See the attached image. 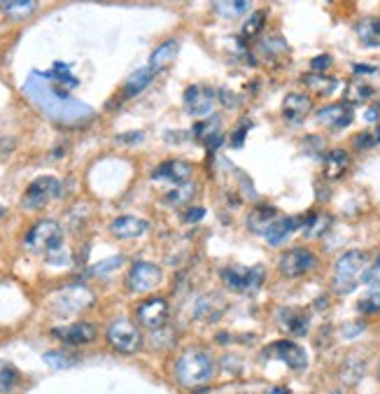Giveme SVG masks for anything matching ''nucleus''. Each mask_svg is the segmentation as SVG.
Wrapping results in <instances>:
<instances>
[{
    "label": "nucleus",
    "instance_id": "58836bf2",
    "mask_svg": "<svg viewBox=\"0 0 380 394\" xmlns=\"http://www.w3.org/2000/svg\"><path fill=\"white\" fill-rule=\"evenodd\" d=\"M355 92H350V101H366V98H371L373 96V89L369 85H357V87H352Z\"/></svg>",
    "mask_w": 380,
    "mask_h": 394
},
{
    "label": "nucleus",
    "instance_id": "a878e982",
    "mask_svg": "<svg viewBox=\"0 0 380 394\" xmlns=\"http://www.w3.org/2000/svg\"><path fill=\"white\" fill-rule=\"evenodd\" d=\"M152 78H154V73H152L149 66L140 68V71H136L131 78L126 80V85H124V96H138L142 92V89H147V85L152 82Z\"/></svg>",
    "mask_w": 380,
    "mask_h": 394
},
{
    "label": "nucleus",
    "instance_id": "0eeeda50",
    "mask_svg": "<svg viewBox=\"0 0 380 394\" xmlns=\"http://www.w3.org/2000/svg\"><path fill=\"white\" fill-rule=\"evenodd\" d=\"M161 280H163V273L156 264H149V261H138V264L131 266L126 285H129L131 292L145 294V292L156 289L159 285H161Z\"/></svg>",
    "mask_w": 380,
    "mask_h": 394
},
{
    "label": "nucleus",
    "instance_id": "2eb2a0df",
    "mask_svg": "<svg viewBox=\"0 0 380 394\" xmlns=\"http://www.w3.org/2000/svg\"><path fill=\"white\" fill-rule=\"evenodd\" d=\"M152 180H166L175 187L191 182V166L187 161H166L152 173Z\"/></svg>",
    "mask_w": 380,
    "mask_h": 394
},
{
    "label": "nucleus",
    "instance_id": "c85d7f7f",
    "mask_svg": "<svg viewBox=\"0 0 380 394\" xmlns=\"http://www.w3.org/2000/svg\"><path fill=\"white\" fill-rule=\"evenodd\" d=\"M19 383V371L15 364L0 359V394H8L17 387Z\"/></svg>",
    "mask_w": 380,
    "mask_h": 394
},
{
    "label": "nucleus",
    "instance_id": "8fccbe9b",
    "mask_svg": "<svg viewBox=\"0 0 380 394\" xmlns=\"http://www.w3.org/2000/svg\"><path fill=\"white\" fill-rule=\"evenodd\" d=\"M378 373H380V362H378Z\"/></svg>",
    "mask_w": 380,
    "mask_h": 394
},
{
    "label": "nucleus",
    "instance_id": "c756f323",
    "mask_svg": "<svg viewBox=\"0 0 380 394\" xmlns=\"http://www.w3.org/2000/svg\"><path fill=\"white\" fill-rule=\"evenodd\" d=\"M247 10H250V3H245V0H238V3L236 0H219V3H215V12L226 19L240 17Z\"/></svg>",
    "mask_w": 380,
    "mask_h": 394
},
{
    "label": "nucleus",
    "instance_id": "79ce46f5",
    "mask_svg": "<svg viewBox=\"0 0 380 394\" xmlns=\"http://www.w3.org/2000/svg\"><path fill=\"white\" fill-rule=\"evenodd\" d=\"M329 66H331V57H327V54H322V57H317V59L310 61V68H313L315 75H322Z\"/></svg>",
    "mask_w": 380,
    "mask_h": 394
},
{
    "label": "nucleus",
    "instance_id": "72a5a7b5",
    "mask_svg": "<svg viewBox=\"0 0 380 394\" xmlns=\"http://www.w3.org/2000/svg\"><path fill=\"white\" fill-rule=\"evenodd\" d=\"M122 264H124V257H122V254H115V257H110L105 261H101V264L92 266L87 271V275H92V278H98V275H108V273H112L115 268H119Z\"/></svg>",
    "mask_w": 380,
    "mask_h": 394
},
{
    "label": "nucleus",
    "instance_id": "f3484780",
    "mask_svg": "<svg viewBox=\"0 0 380 394\" xmlns=\"http://www.w3.org/2000/svg\"><path fill=\"white\" fill-rule=\"evenodd\" d=\"M310 108H313L310 96L289 94L285 98V103H282V117H285L289 124H301L303 119H306V115L310 112Z\"/></svg>",
    "mask_w": 380,
    "mask_h": 394
},
{
    "label": "nucleus",
    "instance_id": "39448f33",
    "mask_svg": "<svg viewBox=\"0 0 380 394\" xmlns=\"http://www.w3.org/2000/svg\"><path fill=\"white\" fill-rule=\"evenodd\" d=\"M110 345L117 352H124V355H136L138 350L142 348V334L140 329L136 327L133 322L122 317V320H115L105 331Z\"/></svg>",
    "mask_w": 380,
    "mask_h": 394
},
{
    "label": "nucleus",
    "instance_id": "393cba45",
    "mask_svg": "<svg viewBox=\"0 0 380 394\" xmlns=\"http://www.w3.org/2000/svg\"><path fill=\"white\" fill-rule=\"evenodd\" d=\"M282 320H285L287 329L292 331L294 336H306L308 327H310V315L303 313V310H282Z\"/></svg>",
    "mask_w": 380,
    "mask_h": 394
},
{
    "label": "nucleus",
    "instance_id": "e433bc0d",
    "mask_svg": "<svg viewBox=\"0 0 380 394\" xmlns=\"http://www.w3.org/2000/svg\"><path fill=\"white\" fill-rule=\"evenodd\" d=\"M266 22V12L261 10V12H254V15L247 19V24L243 26V33H245V38H254L257 33L261 31V26H264Z\"/></svg>",
    "mask_w": 380,
    "mask_h": 394
},
{
    "label": "nucleus",
    "instance_id": "6ab92c4d",
    "mask_svg": "<svg viewBox=\"0 0 380 394\" xmlns=\"http://www.w3.org/2000/svg\"><path fill=\"white\" fill-rule=\"evenodd\" d=\"M226 310V301L217 294H205L203 299L196 301L194 308V317L196 320H205V322H215L222 317V313Z\"/></svg>",
    "mask_w": 380,
    "mask_h": 394
},
{
    "label": "nucleus",
    "instance_id": "b1692460",
    "mask_svg": "<svg viewBox=\"0 0 380 394\" xmlns=\"http://www.w3.org/2000/svg\"><path fill=\"white\" fill-rule=\"evenodd\" d=\"M36 8L38 3H33V0H5V3H0V10L5 12V17L15 19V22L29 19L36 12Z\"/></svg>",
    "mask_w": 380,
    "mask_h": 394
},
{
    "label": "nucleus",
    "instance_id": "5701e85b",
    "mask_svg": "<svg viewBox=\"0 0 380 394\" xmlns=\"http://www.w3.org/2000/svg\"><path fill=\"white\" fill-rule=\"evenodd\" d=\"M219 124H222V119H219L217 115H212L205 122H198L196 124V126H194V136L201 143L208 145V147H215V143L219 145Z\"/></svg>",
    "mask_w": 380,
    "mask_h": 394
},
{
    "label": "nucleus",
    "instance_id": "37998d69",
    "mask_svg": "<svg viewBox=\"0 0 380 394\" xmlns=\"http://www.w3.org/2000/svg\"><path fill=\"white\" fill-rule=\"evenodd\" d=\"M362 331H364V324H362V322H357V324H345L343 336H345V338H352V336H359Z\"/></svg>",
    "mask_w": 380,
    "mask_h": 394
},
{
    "label": "nucleus",
    "instance_id": "412c9836",
    "mask_svg": "<svg viewBox=\"0 0 380 394\" xmlns=\"http://www.w3.org/2000/svg\"><path fill=\"white\" fill-rule=\"evenodd\" d=\"M177 54H180V43L177 40H168V43H163V45H159L154 52H152V57H149V68H152V73H161L166 71L173 61L177 59Z\"/></svg>",
    "mask_w": 380,
    "mask_h": 394
},
{
    "label": "nucleus",
    "instance_id": "ea45409f",
    "mask_svg": "<svg viewBox=\"0 0 380 394\" xmlns=\"http://www.w3.org/2000/svg\"><path fill=\"white\" fill-rule=\"evenodd\" d=\"M247 131H250V122H243L238 126V131H233V138H231V143H233V147H243V143H245V136H247Z\"/></svg>",
    "mask_w": 380,
    "mask_h": 394
},
{
    "label": "nucleus",
    "instance_id": "c03bdc74",
    "mask_svg": "<svg viewBox=\"0 0 380 394\" xmlns=\"http://www.w3.org/2000/svg\"><path fill=\"white\" fill-rule=\"evenodd\" d=\"M117 140H119V143H140L142 133H126V136H119Z\"/></svg>",
    "mask_w": 380,
    "mask_h": 394
},
{
    "label": "nucleus",
    "instance_id": "a211bd4d",
    "mask_svg": "<svg viewBox=\"0 0 380 394\" xmlns=\"http://www.w3.org/2000/svg\"><path fill=\"white\" fill-rule=\"evenodd\" d=\"M303 224H306V219H301V217H278L275 219V224L268 229V233L264 236L266 243L273 245V247L282 245L289 238V233H294Z\"/></svg>",
    "mask_w": 380,
    "mask_h": 394
},
{
    "label": "nucleus",
    "instance_id": "6e6552de",
    "mask_svg": "<svg viewBox=\"0 0 380 394\" xmlns=\"http://www.w3.org/2000/svg\"><path fill=\"white\" fill-rule=\"evenodd\" d=\"M317 264L315 252H310L308 247H292L280 257V273L285 278H301L306 275L310 268Z\"/></svg>",
    "mask_w": 380,
    "mask_h": 394
},
{
    "label": "nucleus",
    "instance_id": "a18cd8bd",
    "mask_svg": "<svg viewBox=\"0 0 380 394\" xmlns=\"http://www.w3.org/2000/svg\"><path fill=\"white\" fill-rule=\"evenodd\" d=\"M355 73L357 75H371V73H376V66H355Z\"/></svg>",
    "mask_w": 380,
    "mask_h": 394
},
{
    "label": "nucleus",
    "instance_id": "c9c22d12",
    "mask_svg": "<svg viewBox=\"0 0 380 394\" xmlns=\"http://www.w3.org/2000/svg\"><path fill=\"white\" fill-rule=\"evenodd\" d=\"M45 362L52 366V369H68V366L75 364L73 357H68L64 350H54V352H47L45 355Z\"/></svg>",
    "mask_w": 380,
    "mask_h": 394
},
{
    "label": "nucleus",
    "instance_id": "f704fd0d",
    "mask_svg": "<svg viewBox=\"0 0 380 394\" xmlns=\"http://www.w3.org/2000/svg\"><path fill=\"white\" fill-rule=\"evenodd\" d=\"M357 310L362 315H376L380 313V292H371L357 301Z\"/></svg>",
    "mask_w": 380,
    "mask_h": 394
},
{
    "label": "nucleus",
    "instance_id": "dca6fc26",
    "mask_svg": "<svg viewBox=\"0 0 380 394\" xmlns=\"http://www.w3.org/2000/svg\"><path fill=\"white\" fill-rule=\"evenodd\" d=\"M147 229H149L147 219L136 217V215H122V217L112 219V224H110V231H112L117 238H124V240L142 236Z\"/></svg>",
    "mask_w": 380,
    "mask_h": 394
},
{
    "label": "nucleus",
    "instance_id": "49530a36",
    "mask_svg": "<svg viewBox=\"0 0 380 394\" xmlns=\"http://www.w3.org/2000/svg\"><path fill=\"white\" fill-rule=\"evenodd\" d=\"M378 119V110H369L366 112V122H376Z\"/></svg>",
    "mask_w": 380,
    "mask_h": 394
},
{
    "label": "nucleus",
    "instance_id": "de8ad7c7",
    "mask_svg": "<svg viewBox=\"0 0 380 394\" xmlns=\"http://www.w3.org/2000/svg\"><path fill=\"white\" fill-rule=\"evenodd\" d=\"M271 394H289V392L285 390V387H273V390H271Z\"/></svg>",
    "mask_w": 380,
    "mask_h": 394
},
{
    "label": "nucleus",
    "instance_id": "09e8293b",
    "mask_svg": "<svg viewBox=\"0 0 380 394\" xmlns=\"http://www.w3.org/2000/svg\"><path fill=\"white\" fill-rule=\"evenodd\" d=\"M5 217V205H0V219Z\"/></svg>",
    "mask_w": 380,
    "mask_h": 394
},
{
    "label": "nucleus",
    "instance_id": "2f4dec72",
    "mask_svg": "<svg viewBox=\"0 0 380 394\" xmlns=\"http://www.w3.org/2000/svg\"><path fill=\"white\" fill-rule=\"evenodd\" d=\"M329 226H331L329 215H313L310 219H306V236L320 238V236H324V231H327Z\"/></svg>",
    "mask_w": 380,
    "mask_h": 394
},
{
    "label": "nucleus",
    "instance_id": "f03ea898",
    "mask_svg": "<svg viewBox=\"0 0 380 394\" xmlns=\"http://www.w3.org/2000/svg\"><path fill=\"white\" fill-rule=\"evenodd\" d=\"M366 271V254L362 250H350L338 257L334 266V289L338 294H350L359 285Z\"/></svg>",
    "mask_w": 380,
    "mask_h": 394
},
{
    "label": "nucleus",
    "instance_id": "7c9ffc66",
    "mask_svg": "<svg viewBox=\"0 0 380 394\" xmlns=\"http://www.w3.org/2000/svg\"><path fill=\"white\" fill-rule=\"evenodd\" d=\"M303 82H306L310 89H315L317 94H322V96L334 94L336 87H338V82L334 78H324V75H308V78H303Z\"/></svg>",
    "mask_w": 380,
    "mask_h": 394
},
{
    "label": "nucleus",
    "instance_id": "f8f14e48",
    "mask_svg": "<svg viewBox=\"0 0 380 394\" xmlns=\"http://www.w3.org/2000/svg\"><path fill=\"white\" fill-rule=\"evenodd\" d=\"M52 334L54 338L64 341L66 345H87L98 336V329H96V324L92 322H75V324H68V327L52 329Z\"/></svg>",
    "mask_w": 380,
    "mask_h": 394
},
{
    "label": "nucleus",
    "instance_id": "4be33fe9",
    "mask_svg": "<svg viewBox=\"0 0 380 394\" xmlns=\"http://www.w3.org/2000/svg\"><path fill=\"white\" fill-rule=\"evenodd\" d=\"M348 168H350V154L345 149H331L327 159H324V177L327 180L343 177Z\"/></svg>",
    "mask_w": 380,
    "mask_h": 394
},
{
    "label": "nucleus",
    "instance_id": "cd10ccee",
    "mask_svg": "<svg viewBox=\"0 0 380 394\" xmlns=\"http://www.w3.org/2000/svg\"><path fill=\"white\" fill-rule=\"evenodd\" d=\"M357 38L364 45H380V19H366L357 26Z\"/></svg>",
    "mask_w": 380,
    "mask_h": 394
},
{
    "label": "nucleus",
    "instance_id": "4c0bfd02",
    "mask_svg": "<svg viewBox=\"0 0 380 394\" xmlns=\"http://www.w3.org/2000/svg\"><path fill=\"white\" fill-rule=\"evenodd\" d=\"M362 282H366V285H380V254L373 259V264L366 266Z\"/></svg>",
    "mask_w": 380,
    "mask_h": 394
},
{
    "label": "nucleus",
    "instance_id": "423d86ee",
    "mask_svg": "<svg viewBox=\"0 0 380 394\" xmlns=\"http://www.w3.org/2000/svg\"><path fill=\"white\" fill-rule=\"evenodd\" d=\"M59 194H61V182L57 177H52V175L38 177V180H33L29 189L24 191L22 205L26 210H40V208H45L52 198H57Z\"/></svg>",
    "mask_w": 380,
    "mask_h": 394
},
{
    "label": "nucleus",
    "instance_id": "20e7f679",
    "mask_svg": "<svg viewBox=\"0 0 380 394\" xmlns=\"http://www.w3.org/2000/svg\"><path fill=\"white\" fill-rule=\"evenodd\" d=\"M24 243L31 252L52 254L54 250H59L61 243H64V229H61V224L54 222V219H43V222H38L29 233H26Z\"/></svg>",
    "mask_w": 380,
    "mask_h": 394
},
{
    "label": "nucleus",
    "instance_id": "473e14b6",
    "mask_svg": "<svg viewBox=\"0 0 380 394\" xmlns=\"http://www.w3.org/2000/svg\"><path fill=\"white\" fill-rule=\"evenodd\" d=\"M352 145H355L357 149H371V147H376V145H380V129L373 126V129L362 131V133H357L355 138H352Z\"/></svg>",
    "mask_w": 380,
    "mask_h": 394
},
{
    "label": "nucleus",
    "instance_id": "7ed1b4c3",
    "mask_svg": "<svg viewBox=\"0 0 380 394\" xmlns=\"http://www.w3.org/2000/svg\"><path fill=\"white\" fill-rule=\"evenodd\" d=\"M222 282L238 294H252L264 285L266 268L264 266H226L222 268Z\"/></svg>",
    "mask_w": 380,
    "mask_h": 394
},
{
    "label": "nucleus",
    "instance_id": "a19ab883",
    "mask_svg": "<svg viewBox=\"0 0 380 394\" xmlns=\"http://www.w3.org/2000/svg\"><path fill=\"white\" fill-rule=\"evenodd\" d=\"M203 215H205V210L198 208V205H194V208H189V210L182 212V219H184L187 224H196V222H201Z\"/></svg>",
    "mask_w": 380,
    "mask_h": 394
},
{
    "label": "nucleus",
    "instance_id": "bb28decb",
    "mask_svg": "<svg viewBox=\"0 0 380 394\" xmlns=\"http://www.w3.org/2000/svg\"><path fill=\"white\" fill-rule=\"evenodd\" d=\"M194 194H196L194 182L180 184L173 191L166 194V196H163V205H170V208H180V205H184L187 201H191V198H194Z\"/></svg>",
    "mask_w": 380,
    "mask_h": 394
},
{
    "label": "nucleus",
    "instance_id": "9d476101",
    "mask_svg": "<svg viewBox=\"0 0 380 394\" xmlns=\"http://www.w3.org/2000/svg\"><path fill=\"white\" fill-rule=\"evenodd\" d=\"M264 355L273 357V359H280V362H285L289 369H294V371H303L308 366L306 350H303L301 345L292 343V341H275L264 350Z\"/></svg>",
    "mask_w": 380,
    "mask_h": 394
},
{
    "label": "nucleus",
    "instance_id": "ddd939ff",
    "mask_svg": "<svg viewBox=\"0 0 380 394\" xmlns=\"http://www.w3.org/2000/svg\"><path fill=\"white\" fill-rule=\"evenodd\" d=\"M92 301H94V296H92L89 289L71 287V289L59 292L57 301H54V308L59 310V315H73V313H80V310L85 306H89Z\"/></svg>",
    "mask_w": 380,
    "mask_h": 394
},
{
    "label": "nucleus",
    "instance_id": "aec40b11",
    "mask_svg": "<svg viewBox=\"0 0 380 394\" xmlns=\"http://www.w3.org/2000/svg\"><path fill=\"white\" fill-rule=\"evenodd\" d=\"M278 217H280L278 210L271 208V205H257V208L247 215V226H250V231L266 236L268 229L275 224V219H278Z\"/></svg>",
    "mask_w": 380,
    "mask_h": 394
},
{
    "label": "nucleus",
    "instance_id": "4468645a",
    "mask_svg": "<svg viewBox=\"0 0 380 394\" xmlns=\"http://www.w3.org/2000/svg\"><path fill=\"white\" fill-rule=\"evenodd\" d=\"M355 119V110L350 103H336V105H327L317 110V122L329 129H345Z\"/></svg>",
    "mask_w": 380,
    "mask_h": 394
},
{
    "label": "nucleus",
    "instance_id": "f257e3e1",
    "mask_svg": "<svg viewBox=\"0 0 380 394\" xmlns=\"http://www.w3.org/2000/svg\"><path fill=\"white\" fill-rule=\"evenodd\" d=\"M175 376L182 387L196 390V387L205 385L215 376V362L210 359L208 352L198 348H187L175 362Z\"/></svg>",
    "mask_w": 380,
    "mask_h": 394
},
{
    "label": "nucleus",
    "instance_id": "9b49d317",
    "mask_svg": "<svg viewBox=\"0 0 380 394\" xmlns=\"http://www.w3.org/2000/svg\"><path fill=\"white\" fill-rule=\"evenodd\" d=\"M217 94L208 87H189L184 92V108L194 117H212Z\"/></svg>",
    "mask_w": 380,
    "mask_h": 394
},
{
    "label": "nucleus",
    "instance_id": "1a4fd4ad",
    "mask_svg": "<svg viewBox=\"0 0 380 394\" xmlns=\"http://www.w3.org/2000/svg\"><path fill=\"white\" fill-rule=\"evenodd\" d=\"M136 315H138V322H140L145 329L159 331L166 322H168L170 306H168V301H166V299H159V296H154V299L142 301L140 306L136 308Z\"/></svg>",
    "mask_w": 380,
    "mask_h": 394
}]
</instances>
